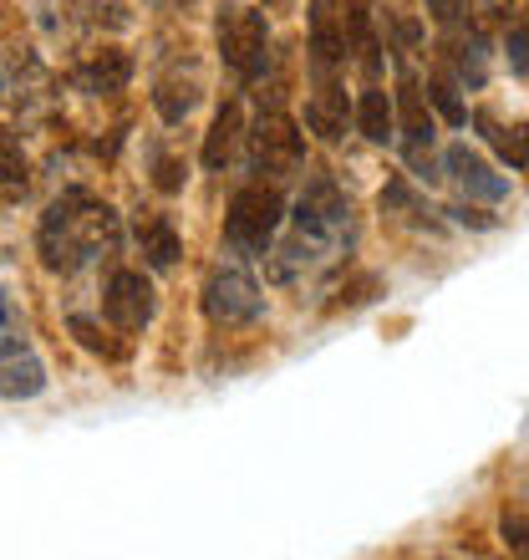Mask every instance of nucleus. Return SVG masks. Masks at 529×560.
Returning <instances> with one entry per match:
<instances>
[{
  "instance_id": "obj_28",
  "label": "nucleus",
  "mask_w": 529,
  "mask_h": 560,
  "mask_svg": "<svg viewBox=\"0 0 529 560\" xmlns=\"http://www.w3.org/2000/svg\"><path fill=\"white\" fill-rule=\"evenodd\" d=\"M264 11H285V5H291V0H260Z\"/></svg>"
},
{
  "instance_id": "obj_1",
  "label": "nucleus",
  "mask_w": 529,
  "mask_h": 560,
  "mask_svg": "<svg viewBox=\"0 0 529 560\" xmlns=\"http://www.w3.org/2000/svg\"><path fill=\"white\" fill-rule=\"evenodd\" d=\"M118 240H122L118 209L87 189H72L42 214L36 255H42V266L51 270V276L67 280V276H82L87 266H97L103 255H113Z\"/></svg>"
},
{
  "instance_id": "obj_20",
  "label": "nucleus",
  "mask_w": 529,
  "mask_h": 560,
  "mask_svg": "<svg viewBox=\"0 0 529 560\" xmlns=\"http://www.w3.org/2000/svg\"><path fill=\"white\" fill-rule=\"evenodd\" d=\"M473 128H479V133L494 143V153H499L509 168H525V163H529V128H525V122L504 128V122L494 118L489 107H479V113H473Z\"/></svg>"
},
{
  "instance_id": "obj_23",
  "label": "nucleus",
  "mask_w": 529,
  "mask_h": 560,
  "mask_svg": "<svg viewBox=\"0 0 529 560\" xmlns=\"http://www.w3.org/2000/svg\"><path fill=\"white\" fill-rule=\"evenodd\" d=\"M504 57H509V72L529 82V11H519V21L504 36Z\"/></svg>"
},
{
  "instance_id": "obj_27",
  "label": "nucleus",
  "mask_w": 529,
  "mask_h": 560,
  "mask_svg": "<svg viewBox=\"0 0 529 560\" xmlns=\"http://www.w3.org/2000/svg\"><path fill=\"white\" fill-rule=\"evenodd\" d=\"M458 11H463V0H427V15H433V21H454Z\"/></svg>"
},
{
  "instance_id": "obj_16",
  "label": "nucleus",
  "mask_w": 529,
  "mask_h": 560,
  "mask_svg": "<svg viewBox=\"0 0 529 560\" xmlns=\"http://www.w3.org/2000/svg\"><path fill=\"white\" fill-rule=\"evenodd\" d=\"M239 138H245V113H239V103H224L204 133V168L209 174H224V168H230Z\"/></svg>"
},
{
  "instance_id": "obj_24",
  "label": "nucleus",
  "mask_w": 529,
  "mask_h": 560,
  "mask_svg": "<svg viewBox=\"0 0 529 560\" xmlns=\"http://www.w3.org/2000/svg\"><path fill=\"white\" fill-rule=\"evenodd\" d=\"M184 184H189V163L163 148L158 159H153V189H158V194H178Z\"/></svg>"
},
{
  "instance_id": "obj_13",
  "label": "nucleus",
  "mask_w": 529,
  "mask_h": 560,
  "mask_svg": "<svg viewBox=\"0 0 529 560\" xmlns=\"http://www.w3.org/2000/svg\"><path fill=\"white\" fill-rule=\"evenodd\" d=\"M346 122H352L346 88H341L337 77H321L316 92H310V103H306V128L321 138V143H341V138H346Z\"/></svg>"
},
{
  "instance_id": "obj_14",
  "label": "nucleus",
  "mask_w": 529,
  "mask_h": 560,
  "mask_svg": "<svg viewBox=\"0 0 529 560\" xmlns=\"http://www.w3.org/2000/svg\"><path fill=\"white\" fill-rule=\"evenodd\" d=\"M72 82L87 92V97H118L132 82V57L122 46H103V51H92V57L77 67Z\"/></svg>"
},
{
  "instance_id": "obj_3",
  "label": "nucleus",
  "mask_w": 529,
  "mask_h": 560,
  "mask_svg": "<svg viewBox=\"0 0 529 560\" xmlns=\"http://www.w3.org/2000/svg\"><path fill=\"white\" fill-rule=\"evenodd\" d=\"M280 224H285V199H280L275 184L255 178V184L235 189V199H230V214H224V240H230L235 250H245V255H264L270 245H275Z\"/></svg>"
},
{
  "instance_id": "obj_8",
  "label": "nucleus",
  "mask_w": 529,
  "mask_h": 560,
  "mask_svg": "<svg viewBox=\"0 0 529 560\" xmlns=\"http://www.w3.org/2000/svg\"><path fill=\"white\" fill-rule=\"evenodd\" d=\"M103 316L113 331H122V337H138V331H148L153 326V316H158V291H153V280L143 276V270H113L103 285Z\"/></svg>"
},
{
  "instance_id": "obj_19",
  "label": "nucleus",
  "mask_w": 529,
  "mask_h": 560,
  "mask_svg": "<svg viewBox=\"0 0 529 560\" xmlns=\"http://www.w3.org/2000/svg\"><path fill=\"white\" fill-rule=\"evenodd\" d=\"M346 42H352V57L362 61V72L377 82V72H383V42H377V26H372V11L367 0H346Z\"/></svg>"
},
{
  "instance_id": "obj_25",
  "label": "nucleus",
  "mask_w": 529,
  "mask_h": 560,
  "mask_svg": "<svg viewBox=\"0 0 529 560\" xmlns=\"http://www.w3.org/2000/svg\"><path fill=\"white\" fill-rule=\"evenodd\" d=\"M499 540L509 546V556H529V515L525 510H504L499 515Z\"/></svg>"
},
{
  "instance_id": "obj_12",
  "label": "nucleus",
  "mask_w": 529,
  "mask_h": 560,
  "mask_svg": "<svg viewBox=\"0 0 529 560\" xmlns=\"http://www.w3.org/2000/svg\"><path fill=\"white\" fill-rule=\"evenodd\" d=\"M448 174H454V184L463 194H469V199H484V205H499L504 194H509V178H499L494 174V168H489L484 163V153H473L469 143H454L448 148Z\"/></svg>"
},
{
  "instance_id": "obj_21",
  "label": "nucleus",
  "mask_w": 529,
  "mask_h": 560,
  "mask_svg": "<svg viewBox=\"0 0 529 560\" xmlns=\"http://www.w3.org/2000/svg\"><path fill=\"white\" fill-rule=\"evenodd\" d=\"M67 331L77 337V347H87V352L103 357V362H122V357H128V341H113L103 326L92 322V316H82V311H72V316H67Z\"/></svg>"
},
{
  "instance_id": "obj_10",
  "label": "nucleus",
  "mask_w": 529,
  "mask_h": 560,
  "mask_svg": "<svg viewBox=\"0 0 529 560\" xmlns=\"http://www.w3.org/2000/svg\"><path fill=\"white\" fill-rule=\"evenodd\" d=\"M310 72H316V82L321 77H337V67L346 61V51H352V42H346V15L331 5V0H310Z\"/></svg>"
},
{
  "instance_id": "obj_4",
  "label": "nucleus",
  "mask_w": 529,
  "mask_h": 560,
  "mask_svg": "<svg viewBox=\"0 0 529 560\" xmlns=\"http://www.w3.org/2000/svg\"><path fill=\"white\" fill-rule=\"evenodd\" d=\"M264 311V295L255 285L250 270L239 266H214L204 280V316L209 326H220V331H239V326H255Z\"/></svg>"
},
{
  "instance_id": "obj_7",
  "label": "nucleus",
  "mask_w": 529,
  "mask_h": 560,
  "mask_svg": "<svg viewBox=\"0 0 529 560\" xmlns=\"http://www.w3.org/2000/svg\"><path fill=\"white\" fill-rule=\"evenodd\" d=\"M250 163L255 174H270V178H291L301 174V163H306V133L295 128V118H285L280 107L260 113L250 133Z\"/></svg>"
},
{
  "instance_id": "obj_17",
  "label": "nucleus",
  "mask_w": 529,
  "mask_h": 560,
  "mask_svg": "<svg viewBox=\"0 0 529 560\" xmlns=\"http://www.w3.org/2000/svg\"><path fill=\"white\" fill-rule=\"evenodd\" d=\"M138 250L153 270H168L178 266V255H184V240H178L174 220L168 214H138Z\"/></svg>"
},
{
  "instance_id": "obj_2",
  "label": "nucleus",
  "mask_w": 529,
  "mask_h": 560,
  "mask_svg": "<svg viewBox=\"0 0 529 560\" xmlns=\"http://www.w3.org/2000/svg\"><path fill=\"white\" fill-rule=\"evenodd\" d=\"M214 46H220V61L239 82H260L264 67H270V21H264V11L224 0L220 15H214Z\"/></svg>"
},
{
  "instance_id": "obj_9",
  "label": "nucleus",
  "mask_w": 529,
  "mask_h": 560,
  "mask_svg": "<svg viewBox=\"0 0 529 560\" xmlns=\"http://www.w3.org/2000/svg\"><path fill=\"white\" fill-rule=\"evenodd\" d=\"M204 97V77H199V61L184 51L153 77V113L163 118V128H178V122H189V113L199 107Z\"/></svg>"
},
{
  "instance_id": "obj_22",
  "label": "nucleus",
  "mask_w": 529,
  "mask_h": 560,
  "mask_svg": "<svg viewBox=\"0 0 529 560\" xmlns=\"http://www.w3.org/2000/svg\"><path fill=\"white\" fill-rule=\"evenodd\" d=\"M427 103L438 107V118L448 122V128H463V122H469V107L458 103V82L448 72H433V77H427Z\"/></svg>"
},
{
  "instance_id": "obj_15",
  "label": "nucleus",
  "mask_w": 529,
  "mask_h": 560,
  "mask_svg": "<svg viewBox=\"0 0 529 560\" xmlns=\"http://www.w3.org/2000/svg\"><path fill=\"white\" fill-rule=\"evenodd\" d=\"M26 189H31V159L21 148V138H15V128L0 122V214L21 205Z\"/></svg>"
},
{
  "instance_id": "obj_11",
  "label": "nucleus",
  "mask_w": 529,
  "mask_h": 560,
  "mask_svg": "<svg viewBox=\"0 0 529 560\" xmlns=\"http://www.w3.org/2000/svg\"><path fill=\"white\" fill-rule=\"evenodd\" d=\"M46 393V362L36 357V347L21 337H11L0 347V398L5 402H31Z\"/></svg>"
},
{
  "instance_id": "obj_5",
  "label": "nucleus",
  "mask_w": 529,
  "mask_h": 560,
  "mask_svg": "<svg viewBox=\"0 0 529 560\" xmlns=\"http://www.w3.org/2000/svg\"><path fill=\"white\" fill-rule=\"evenodd\" d=\"M397 128H402V153H408V168L423 184L438 178L433 168V138H438V122H433V107H427V88H418V77L402 72L397 77Z\"/></svg>"
},
{
  "instance_id": "obj_18",
  "label": "nucleus",
  "mask_w": 529,
  "mask_h": 560,
  "mask_svg": "<svg viewBox=\"0 0 529 560\" xmlns=\"http://www.w3.org/2000/svg\"><path fill=\"white\" fill-rule=\"evenodd\" d=\"M356 133L367 138V143H392L397 133V107L392 97H387V88H377V82H367L362 88V97H356Z\"/></svg>"
},
{
  "instance_id": "obj_26",
  "label": "nucleus",
  "mask_w": 529,
  "mask_h": 560,
  "mask_svg": "<svg viewBox=\"0 0 529 560\" xmlns=\"http://www.w3.org/2000/svg\"><path fill=\"white\" fill-rule=\"evenodd\" d=\"M11 337H21V316H15V306L0 295V347H5Z\"/></svg>"
},
{
  "instance_id": "obj_6",
  "label": "nucleus",
  "mask_w": 529,
  "mask_h": 560,
  "mask_svg": "<svg viewBox=\"0 0 529 560\" xmlns=\"http://www.w3.org/2000/svg\"><path fill=\"white\" fill-rule=\"evenodd\" d=\"M295 230L321 240V245H341L352 235V199H346V189L331 174H316L306 184L301 205H295Z\"/></svg>"
}]
</instances>
